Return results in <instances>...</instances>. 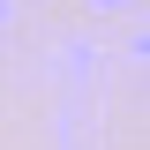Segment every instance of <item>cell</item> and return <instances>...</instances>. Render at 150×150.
I'll return each instance as SVG.
<instances>
[{
  "label": "cell",
  "instance_id": "obj_1",
  "mask_svg": "<svg viewBox=\"0 0 150 150\" xmlns=\"http://www.w3.org/2000/svg\"><path fill=\"white\" fill-rule=\"evenodd\" d=\"M0 30H8V0H0Z\"/></svg>",
  "mask_w": 150,
  "mask_h": 150
}]
</instances>
